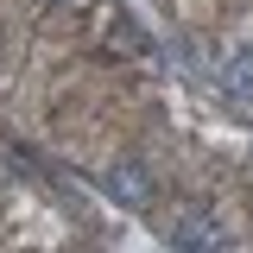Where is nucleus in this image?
Instances as JSON below:
<instances>
[{
	"mask_svg": "<svg viewBox=\"0 0 253 253\" xmlns=\"http://www.w3.org/2000/svg\"><path fill=\"white\" fill-rule=\"evenodd\" d=\"M51 6H83V0H51Z\"/></svg>",
	"mask_w": 253,
	"mask_h": 253,
	"instance_id": "20e7f679",
	"label": "nucleus"
},
{
	"mask_svg": "<svg viewBox=\"0 0 253 253\" xmlns=\"http://www.w3.org/2000/svg\"><path fill=\"white\" fill-rule=\"evenodd\" d=\"M171 247H177V253H221V247H228V228H221L209 209H184L177 228H171Z\"/></svg>",
	"mask_w": 253,
	"mask_h": 253,
	"instance_id": "f257e3e1",
	"label": "nucleus"
},
{
	"mask_svg": "<svg viewBox=\"0 0 253 253\" xmlns=\"http://www.w3.org/2000/svg\"><path fill=\"white\" fill-rule=\"evenodd\" d=\"M221 89L234 95V101H253V44H247V51H234V57L221 63Z\"/></svg>",
	"mask_w": 253,
	"mask_h": 253,
	"instance_id": "7ed1b4c3",
	"label": "nucleus"
},
{
	"mask_svg": "<svg viewBox=\"0 0 253 253\" xmlns=\"http://www.w3.org/2000/svg\"><path fill=\"white\" fill-rule=\"evenodd\" d=\"M108 196H114V203H126V209H152L158 184H152V171H146V165H133V158H126V165H114V171H108Z\"/></svg>",
	"mask_w": 253,
	"mask_h": 253,
	"instance_id": "f03ea898",
	"label": "nucleus"
}]
</instances>
